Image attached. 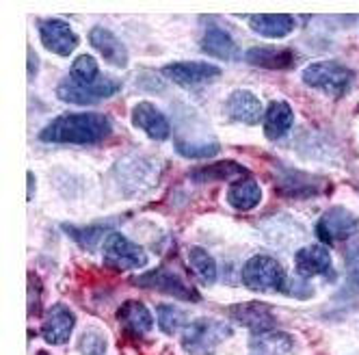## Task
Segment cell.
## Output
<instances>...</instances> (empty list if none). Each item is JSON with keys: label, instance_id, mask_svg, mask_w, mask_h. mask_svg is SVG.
I'll return each mask as SVG.
<instances>
[{"label": "cell", "instance_id": "cell-1", "mask_svg": "<svg viewBox=\"0 0 359 355\" xmlns=\"http://www.w3.org/2000/svg\"><path fill=\"white\" fill-rule=\"evenodd\" d=\"M113 133L111 117L102 113H63L46 123L39 141L59 145H95Z\"/></svg>", "mask_w": 359, "mask_h": 355}, {"label": "cell", "instance_id": "cell-2", "mask_svg": "<svg viewBox=\"0 0 359 355\" xmlns=\"http://www.w3.org/2000/svg\"><path fill=\"white\" fill-rule=\"evenodd\" d=\"M301 81L331 98H342L353 87L355 72L338 61H316L301 72Z\"/></svg>", "mask_w": 359, "mask_h": 355}, {"label": "cell", "instance_id": "cell-3", "mask_svg": "<svg viewBox=\"0 0 359 355\" xmlns=\"http://www.w3.org/2000/svg\"><path fill=\"white\" fill-rule=\"evenodd\" d=\"M232 336V327L217 319H195L182 332V349L189 355H212L219 344Z\"/></svg>", "mask_w": 359, "mask_h": 355}, {"label": "cell", "instance_id": "cell-4", "mask_svg": "<svg viewBox=\"0 0 359 355\" xmlns=\"http://www.w3.org/2000/svg\"><path fill=\"white\" fill-rule=\"evenodd\" d=\"M241 277H243V284L249 290L286 293V286H288V277H286V271L281 267V262L271 256H264V253H258V256L249 258L243 267Z\"/></svg>", "mask_w": 359, "mask_h": 355}, {"label": "cell", "instance_id": "cell-5", "mask_svg": "<svg viewBox=\"0 0 359 355\" xmlns=\"http://www.w3.org/2000/svg\"><path fill=\"white\" fill-rule=\"evenodd\" d=\"M104 262L115 271H135L147 267V253L141 245L128 241L119 232L104 239Z\"/></svg>", "mask_w": 359, "mask_h": 355}, {"label": "cell", "instance_id": "cell-6", "mask_svg": "<svg viewBox=\"0 0 359 355\" xmlns=\"http://www.w3.org/2000/svg\"><path fill=\"white\" fill-rule=\"evenodd\" d=\"M119 89H121V81L111 79V76H102V79H100L97 83H93V85H89V87L76 85L74 81H63V83L59 85V89H57V95L63 100V102L87 107V105L102 102L104 98L115 95Z\"/></svg>", "mask_w": 359, "mask_h": 355}, {"label": "cell", "instance_id": "cell-7", "mask_svg": "<svg viewBox=\"0 0 359 355\" xmlns=\"http://www.w3.org/2000/svg\"><path fill=\"white\" fill-rule=\"evenodd\" d=\"M135 286H141V288H147V290H158V293H165V295H171L180 301H199V293L195 288H191L182 277L175 275L173 271L169 269H154V271H147L139 277L133 280Z\"/></svg>", "mask_w": 359, "mask_h": 355}, {"label": "cell", "instance_id": "cell-8", "mask_svg": "<svg viewBox=\"0 0 359 355\" xmlns=\"http://www.w3.org/2000/svg\"><path fill=\"white\" fill-rule=\"evenodd\" d=\"M163 76L180 87H199L217 81L221 76V67L203 61H175L163 67Z\"/></svg>", "mask_w": 359, "mask_h": 355}, {"label": "cell", "instance_id": "cell-9", "mask_svg": "<svg viewBox=\"0 0 359 355\" xmlns=\"http://www.w3.org/2000/svg\"><path fill=\"white\" fill-rule=\"evenodd\" d=\"M39 37L46 50L55 53L59 57H69L79 48V35L72 31V27L65 20L59 18H46L37 22Z\"/></svg>", "mask_w": 359, "mask_h": 355}, {"label": "cell", "instance_id": "cell-10", "mask_svg": "<svg viewBox=\"0 0 359 355\" xmlns=\"http://www.w3.org/2000/svg\"><path fill=\"white\" fill-rule=\"evenodd\" d=\"M229 316H232V321L238 323L241 327H247L253 336L264 334V332H273L275 323H277L271 306L269 303H262V301L236 303V306L229 308Z\"/></svg>", "mask_w": 359, "mask_h": 355}, {"label": "cell", "instance_id": "cell-11", "mask_svg": "<svg viewBox=\"0 0 359 355\" xmlns=\"http://www.w3.org/2000/svg\"><path fill=\"white\" fill-rule=\"evenodd\" d=\"M357 227H359L357 215H353L351 210H346L342 206H336V208H329L318 219L316 234L320 236L323 243H336V241L348 239Z\"/></svg>", "mask_w": 359, "mask_h": 355}, {"label": "cell", "instance_id": "cell-12", "mask_svg": "<svg viewBox=\"0 0 359 355\" xmlns=\"http://www.w3.org/2000/svg\"><path fill=\"white\" fill-rule=\"evenodd\" d=\"M225 113L229 119H234L245 126H255L264 119L260 98L249 89H236L225 100Z\"/></svg>", "mask_w": 359, "mask_h": 355}, {"label": "cell", "instance_id": "cell-13", "mask_svg": "<svg viewBox=\"0 0 359 355\" xmlns=\"http://www.w3.org/2000/svg\"><path fill=\"white\" fill-rule=\"evenodd\" d=\"M133 123L154 141H167L171 137V123L167 115L145 100L133 107Z\"/></svg>", "mask_w": 359, "mask_h": 355}, {"label": "cell", "instance_id": "cell-14", "mask_svg": "<svg viewBox=\"0 0 359 355\" xmlns=\"http://www.w3.org/2000/svg\"><path fill=\"white\" fill-rule=\"evenodd\" d=\"M74 327H76L74 312L67 306H63V303H57V306L50 308V312L43 319L41 338L48 344H65L72 338Z\"/></svg>", "mask_w": 359, "mask_h": 355}, {"label": "cell", "instance_id": "cell-15", "mask_svg": "<svg viewBox=\"0 0 359 355\" xmlns=\"http://www.w3.org/2000/svg\"><path fill=\"white\" fill-rule=\"evenodd\" d=\"M89 41L97 53L107 59V63H111L113 67H128V61H130V57H128V48L111 29H104V27L91 29Z\"/></svg>", "mask_w": 359, "mask_h": 355}, {"label": "cell", "instance_id": "cell-16", "mask_svg": "<svg viewBox=\"0 0 359 355\" xmlns=\"http://www.w3.org/2000/svg\"><path fill=\"white\" fill-rule=\"evenodd\" d=\"M294 269H297V275L305 277V280L316 275H329V271H333L331 253L323 245L303 247L294 256Z\"/></svg>", "mask_w": 359, "mask_h": 355}, {"label": "cell", "instance_id": "cell-17", "mask_svg": "<svg viewBox=\"0 0 359 355\" xmlns=\"http://www.w3.org/2000/svg\"><path fill=\"white\" fill-rule=\"evenodd\" d=\"M245 61L255 67H264V69H290L297 61V55L288 48L253 46L245 53Z\"/></svg>", "mask_w": 359, "mask_h": 355}, {"label": "cell", "instance_id": "cell-18", "mask_svg": "<svg viewBox=\"0 0 359 355\" xmlns=\"http://www.w3.org/2000/svg\"><path fill=\"white\" fill-rule=\"evenodd\" d=\"M247 20L253 33L269 39H284L294 31V18L288 13H258L249 15Z\"/></svg>", "mask_w": 359, "mask_h": 355}, {"label": "cell", "instance_id": "cell-19", "mask_svg": "<svg viewBox=\"0 0 359 355\" xmlns=\"http://www.w3.org/2000/svg\"><path fill=\"white\" fill-rule=\"evenodd\" d=\"M249 171L236 163V161H221L215 165H206V167H197L189 173V178L193 182L199 185H208V182H227V180H241V178H247Z\"/></svg>", "mask_w": 359, "mask_h": 355}, {"label": "cell", "instance_id": "cell-20", "mask_svg": "<svg viewBox=\"0 0 359 355\" xmlns=\"http://www.w3.org/2000/svg\"><path fill=\"white\" fill-rule=\"evenodd\" d=\"M294 123V111L286 100H275L264 111V135L269 141L286 137Z\"/></svg>", "mask_w": 359, "mask_h": 355}, {"label": "cell", "instance_id": "cell-21", "mask_svg": "<svg viewBox=\"0 0 359 355\" xmlns=\"http://www.w3.org/2000/svg\"><path fill=\"white\" fill-rule=\"evenodd\" d=\"M201 50L219 61H236L241 57L234 37L219 27H210L201 37Z\"/></svg>", "mask_w": 359, "mask_h": 355}, {"label": "cell", "instance_id": "cell-22", "mask_svg": "<svg viewBox=\"0 0 359 355\" xmlns=\"http://www.w3.org/2000/svg\"><path fill=\"white\" fill-rule=\"evenodd\" d=\"M225 199H227V204L236 210H243V213L253 210L262 201V187L249 175L241 178V180L229 185Z\"/></svg>", "mask_w": 359, "mask_h": 355}, {"label": "cell", "instance_id": "cell-23", "mask_svg": "<svg viewBox=\"0 0 359 355\" xmlns=\"http://www.w3.org/2000/svg\"><path fill=\"white\" fill-rule=\"evenodd\" d=\"M292 336L286 332H264L249 340V355H288L292 351Z\"/></svg>", "mask_w": 359, "mask_h": 355}, {"label": "cell", "instance_id": "cell-24", "mask_svg": "<svg viewBox=\"0 0 359 355\" xmlns=\"http://www.w3.org/2000/svg\"><path fill=\"white\" fill-rule=\"evenodd\" d=\"M117 319L128 332H133L137 336L151 332V327H154V319L141 301H126L117 310Z\"/></svg>", "mask_w": 359, "mask_h": 355}, {"label": "cell", "instance_id": "cell-25", "mask_svg": "<svg viewBox=\"0 0 359 355\" xmlns=\"http://www.w3.org/2000/svg\"><path fill=\"white\" fill-rule=\"evenodd\" d=\"M63 227V232L65 234H69V239H74L76 243H79L83 249H95V245L102 241V239H107L111 232V227L109 225H83V227H79V225H69V223H63L61 225Z\"/></svg>", "mask_w": 359, "mask_h": 355}, {"label": "cell", "instance_id": "cell-26", "mask_svg": "<svg viewBox=\"0 0 359 355\" xmlns=\"http://www.w3.org/2000/svg\"><path fill=\"white\" fill-rule=\"evenodd\" d=\"M189 262L195 271V275L201 280V284H215L217 282V262L210 253L203 249V247H191L189 249Z\"/></svg>", "mask_w": 359, "mask_h": 355}, {"label": "cell", "instance_id": "cell-27", "mask_svg": "<svg viewBox=\"0 0 359 355\" xmlns=\"http://www.w3.org/2000/svg\"><path fill=\"white\" fill-rule=\"evenodd\" d=\"M100 79L102 76H100L97 61L91 55H81V57L74 59V63L69 67V81H74L76 85L89 87V85L97 83Z\"/></svg>", "mask_w": 359, "mask_h": 355}, {"label": "cell", "instance_id": "cell-28", "mask_svg": "<svg viewBox=\"0 0 359 355\" xmlns=\"http://www.w3.org/2000/svg\"><path fill=\"white\" fill-rule=\"evenodd\" d=\"M175 149L180 156L184 159H208L219 154V143L217 141H184L175 137Z\"/></svg>", "mask_w": 359, "mask_h": 355}, {"label": "cell", "instance_id": "cell-29", "mask_svg": "<svg viewBox=\"0 0 359 355\" xmlns=\"http://www.w3.org/2000/svg\"><path fill=\"white\" fill-rule=\"evenodd\" d=\"M156 314H158V327L169 336H173L175 332H180V329H187V325H189L187 312L175 306H158Z\"/></svg>", "mask_w": 359, "mask_h": 355}, {"label": "cell", "instance_id": "cell-30", "mask_svg": "<svg viewBox=\"0 0 359 355\" xmlns=\"http://www.w3.org/2000/svg\"><path fill=\"white\" fill-rule=\"evenodd\" d=\"M107 336L100 332V329L91 327V329H85L81 340H79V351L83 355H104L107 353Z\"/></svg>", "mask_w": 359, "mask_h": 355}, {"label": "cell", "instance_id": "cell-31", "mask_svg": "<svg viewBox=\"0 0 359 355\" xmlns=\"http://www.w3.org/2000/svg\"><path fill=\"white\" fill-rule=\"evenodd\" d=\"M346 273L351 284L359 288V236L353 239L346 249Z\"/></svg>", "mask_w": 359, "mask_h": 355}, {"label": "cell", "instance_id": "cell-32", "mask_svg": "<svg viewBox=\"0 0 359 355\" xmlns=\"http://www.w3.org/2000/svg\"><path fill=\"white\" fill-rule=\"evenodd\" d=\"M39 59H35V50L29 46V79H33L35 76V67H37Z\"/></svg>", "mask_w": 359, "mask_h": 355}, {"label": "cell", "instance_id": "cell-33", "mask_svg": "<svg viewBox=\"0 0 359 355\" xmlns=\"http://www.w3.org/2000/svg\"><path fill=\"white\" fill-rule=\"evenodd\" d=\"M27 178H29V195H27V199L31 201V199H33V195H35V173H33V171H29V173H27Z\"/></svg>", "mask_w": 359, "mask_h": 355}]
</instances>
